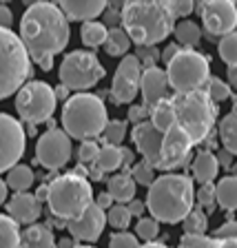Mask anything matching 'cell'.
<instances>
[{
  "instance_id": "ba28073f",
  "label": "cell",
  "mask_w": 237,
  "mask_h": 248,
  "mask_svg": "<svg viewBox=\"0 0 237 248\" xmlns=\"http://www.w3.org/2000/svg\"><path fill=\"white\" fill-rule=\"evenodd\" d=\"M208 73H211V64L206 56H202L195 49H180L177 56L166 64L169 84L175 93L200 91L211 78Z\"/></svg>"
},
{
  "instance_id": "9f6ffc18",
  "label": "cell",
  "mask_w": 237,
  "mask_h": 248,
  "mask_svg": "<svg viewBox=\"0 0 237 248\" xmlns=\"http://www.w3.org/2000/svg\"><path fill=\"white\" fill-rule=\"evenodd\" d=\"M217 162H220V166H231L233 155L228 153V151H222V153H217Z\"/></svg>"
},
{
  "instance_id": "7a4b0ae2",
  "label": "cell",
  "mask_w": 237,
  "mask_h": 248,
  "mask_svg": "<svg viewBox=\"0 0 237 248\" xmlns=\"http://www.w3.org/2000/svg\"><path fill=\"white\" fill-rule=\"evenodd\" d=\"M151 217L164 224H180L195 208V186L184 173H164L155 177L146 193Z\"/></svg>"
},
{
  "instance_id": "f546056e",
  "label": "cell",
  "mask_w": 237,
  "mask_h": 248,
  "mask_svg": "<svg viewBox=\"0 0 237 248\" xmlns=\"http://www.w3.org/2000/svg\"><path fill=\"white\" fill-rule=\"evenodd\" d=\"M173 33H175V38H177V45H182L184 49H193V46L202 40V29H200V25L193 20L177 22Z\"/></svg>"
},
{
  "instance_id": "f35d334b",
  "label": "cell",
  "mask_w": 237,
  "mask_h": 248,
  "mask_svg": "<svg viewBox=\"0 0 237 248\" xmlns=\"http://www.w3.org/2000/svg\"><path fill=\"white\" fill-rule=\"evenodd\" d=\"M131 177H133L135 184H142V186H151L155 182V169L149 164V162H138V164L131 169Z\"/></svg>"
},
{
  "instance_id": "ab89813d",
  "label": "cell",
  "mask_w": 237,
  "mask_h": 248,
  "mask_svg": "<svg viewBox=\"0 0 237 248\" xmlns=\"http://www.w3.org/2000/svg\"><path fill=\"white\" fill-rule=\"evenodd\" d=\"M195 202L200 204L202 211H215L217 206V193L213 184H202L200 191L195 193Z\"/></svg>"
},
{
  "instance_id": "60d3db41",
  "label": "cell",
  "mask_w": 237,
  "mask_h": 248,
  "mask_svg": "<svg viewBox=\"0 0 237 248\" xmlns=\"http://www.w3.org/2000/svg\"><path fill=\"white\" fill-rule=\"evenodd\" d=\"M98 153H100V146L95 140H87V142H82L80 144V149H78V162L80 164H93V162L98 160Z\"/></svg>"
},
{
  "instance_id": "603a6c76",
  "label": "cell",
  "mask_w": 237,
  "mask_h": 248,
  "mask_svg": "<svg viewBox=\"0 0 237 248\" xmlns=\"http://www.w3.org/2000/svg\"><path fill=\"white\" fill-rule=\"evenodd\" d=\"M20 248H58V242L47 224H33L20 235Z\"/></svg>"
},
{
  "instance_id": "83f0119b",
  "label": "cell",
  "mask_w": 237,
  "mask_h": 248,
  "mask_svg": "<svg viewBox=\"0 0 237 248\" xmlns=\"http://www.w3.org/2000/svg\"><path fill=\"white\" fill-rule=\"evenodd\" d=\"M104 49H107L109 56H126L131 49V38L129 33L122 29V27H115V29H109L107 42H104Z\"/></svg>"
},
{
  "instance_id": "6125c7cd",
  "label": "cell",
  "mask_w": 237,
  "mask_h": 248,
  "mask_svg": "<svg viewBox=\"0 0 237 248\" xmlns=\"http://www.w3.org/2000/svg\"><path fill=\"white\" fill-rule=\"evenodd\" d=\"M7 188H9V186H7V182L0 180V206H2V204H5V200H7Z\"/></svg>"
},
{
  "instance_id": "8fae6325",
  "label": "cell",
  "mask_w": 237,
  "mask_h": 248,
  "mask_svg": "<svg viewBox=\"0 0 237 248\" xmlns=\"http://www.w3.org/2000/svg\"><path fill=\"white\" fill-rule=\"evenodd\" d=\"M73 146H71V138L62 129H53V131H45L42 135H38L36 142V162L45 169L53 170L62 169L71 160Z\"/></svg>"
},
{
  "instance_id": "d4e9b609",
  "label": "cell",
  "mask_w": 237,
  "mask_h": 248,
  "mask_svg": "<svg viewBox=\"0 0 237 248\" xmlns=\"http://www.w3.org/2000/svg\"><path fill=\"white\" fill-rule=\"evenodd\" d=\"M149 115H151V124H153L158 131H162V133H166L171 126H175V108H173L171 98L158 102L149 111Z\"/></svg>"
},
{
  "instance_id": "7dc6e473",
  "label": "cell",
  "mask_w": 237,
  "mask_h": 248,
  "mask_svg": "<svg viewBox=\"0 0 237 248\" xmlns=\"http://www.w3.org/2000/svg\"><path fill=\"white\" fill-rule=\"evenodd\" d=\"M146 115H149V108L144 107V104H133V107L129 108V122H133V124H142V122H146Z\"/></svg>"
},
{
  "instance_id": "7402d4cb",
  "label": "cell",
  "mask_w": 237,
  "mask_h": 248,
  "mask_svg": "<svg viewBox=\"0 0 237 248\" xmlns=\"http://www.w3.org/2000/svg\"><path fill=\"white\" fill-rule=\"evenodd\" d=\"M191 170H193V177L200 184H213V180L217 177V170H220L217 155L211 153V151H200L191 164Z\"/></svg>"
},
{
  "instance_id": "d6a6232c",
  "label": "cell",
  "mask_w": 237,
  "mask_h": 248,
  "mask_svg": "<svg viewBox=\"0 0 237 248\" xmlns=\"http://www.w3.org/2000/svg\"><path fill=\"white\" fill-rule=\"evenodd\" d=\"M182 224H184V235H204L208 228V217L200 206H195Z\"/></svg>"
},
{
  "instance_id": "91938a15",
  "label": "cell",
  "mask_w": 237,
  "mask_h": 248,
  "mask_svg": "<svg viewBox=\"0 0 237 248\" xmlns=\"http://www.w3.org/2000/svg\"><path fill=\"white\" fill-rule=\"evenodd\" d=\"M36 197H38V202H47V197H49V184H42L40 188H38V193H36Z\"/></svg>"
},
{
  "instance_id": "d6986e66",
  "label": "cell",
  "mask_w": 237,
  "mask_h": 248,
  "mask_svg": "<svg viewBox=\"0 0 237 248\" xmlns=\"http://www.w3.org/2000/svg\"><path fill=\"white\" fill-rule=\"evenodd\" d=\"M40 211H42V204L38 202L36 195H31L29 191L27 193H14L7 204V215L14 219L16 224H29L33 226L36 219L40 217Z\"/></svg>"
},
{
  "instance_id": "4fadbf2b",
  "label": "cell",
  "mask_w": 237,
  "mask_h": 248,
  "mask_svg": "<svg viewBox=\"0 0 237 248\" xmlns=\"http://www.w3.org/2000/svg\"><path fill=\"white\" fill-rule=\"evenodd\" d=\"M142 64L135 56H124L115 69L113 82H111V98L115 104H129L140 93L142 82Z\"/></svg>"
},
{
  "instance_id": "e575fe53",
  "label": "cell",
  "mask_w": 237,
  "mask_h": 248,
  "mask_svg": "<svg viewBox=\"0 0 237 248\" xmlns=\"http://www.w3.org/2000/svg\"><path fill=\"white\" fill-rule=\"evenodd\" d=\"M107 224L113 226L115 231H126L131 224V213L126 208V204H113L107 211Z\"/></svg>"
},
{
  "instance_id": "4dcf8cb0",
  "label": "cell",
  "mask_w": 237,
  "mask_h": 248,
  "mask_svg": "<svg viewBox=\"0 0 237 248\" xmlns=\"http://www.w3.org/2000/svg\"><path fill=\"white\" fill-rule=\"evenodd\" d=\"M20 228L9 215H0V248H20Z\"/></svg>"
},
{
  "instance_id": "680465c9",
  "label": "cell",
  "mask_w": 237,
  "mask_h": 248,
  "mask_svg": "<svg viewBox=\"0 0 237 248\" xmlns=\"http://www.w3.org/2000/svg\"><path fill=\"white\" fill-rule=\"evenodd\" d=\"M226 76H228V84H231L233 89H237V64H235V67H228Z\"/></svg>"
},
{
  "instance_id": "74e56055",
  "label": "cell",
  "mask_w": 237,
  "mask_h": 248,
  "mask_svg": "<svg viewBox=\"0 0 237 248\" xmlns=\"http://www.w3.org/2000/svg\"><path fill=\"white\" fill-rule=\"evenodd\" d=\"M204 91L211 95L213 102H224V100L231 98V84L224 82V80H220V78H208L206 82V89Z\"/></svg>"
},
{
  "instance_id": "03108f58",
  "label": "cell",
  "mask_w": 237,
  "mask_h": 248,
  "mask_svg": "<svg viewBox=\"0 0 237 248\" xmlns=\"http://www.w3.org/2000/svg\"><path fill=\"white\" fill-rule=\"evenodd\" d=\"M76 248H95V246H89V244H87V246H82V244H78Z\"/></svg>"
},
{
  "instance_id": "484cf974",
  "label": "cell",
  "mask_w": 237,
  "mask_h": 248,
  "mask_svg": "<svg viewBox=\"0 0 237 248\" xmlns=\"http://www.w3.org/2000/svg\"><path fill=\"white\" fill-rule=\"evenodd\" d=\"M33 180H36V175H33V170H31V166L27 164H16L14 169L7 173V186H9L11 191L16 193H27L29 191V186L33 184Z\"/></svg>"
},
{
  "instance_id": "6da1fadb",
  "label": "cell",
  "mask_w": 237,
  "mask_h": 248,
  "mask_svg": "<svg viewBox=\"0 0 237 248\" xmlns=\"http://www.w3.org/2000/svg\"><path fill=\"white\" fill-rule=\"evenodd\" d=\"M69 18L56 2H33L20 18V40L29 56H56L69 45Z\"/></svg>"
},
{
  "instance_id": "277c9868",
  "label": "cell",
  "mask_w": 237,
  "mask_h": 248,
  "mask_svg": "<svg viewBox=\"0 0 237 248\" xmlns=\"http://www.w3.org/2000/svg\"><path fill=\"white\" fill-rule=\"evenodd\" d=\"M109 124L107 107L100 95L76 93L62 107V131L76 140H93L104 133Z\"/></svg>"
},
{
  "instance_id": "d590c367",
  "label": "cell",
  "mask_w": 237,
  "mask_h": 248,
  "mask_svg": "<svg viewBox=\"0 0 237 248\" xmlns=\"http://www.w3.org/2000/svg\"><path fill=\"white\" fill-rule=\"evenodd\" d=\"M217 51H220V58L226 62L228 67H235L237 64V31L224 36L217 45Z\"/></svg>"
},
{
  "instance_id": "f1b7e54d",
  "label": "cell",
  "mask_w": 237,
  "mask_h": 248,
  "mask_svg": "<svg viewBox=\"0 0 237 248\" xmlns=\"http://www.w3.org/2000/svg\"><path fill=\"white\" fill-rule=\"evenodd\" d=\"M80 36H82V42L91 49H98L107 42V36H109V29L104 22H98V20H91V22H82V29H80Z\"/></svg>"
},
{
  "instance_id": "6f0895ef",
  "label": "cell",
  "mask_w": 237,
  "mask_h": 248,
  "mask_svg": "<svg viewBox=\"0 0 237 248\" xmlns=\"http://www.w3.org/2000/svg\"><path fill=\"white\" fill-rule=\"evenodd\" d=\"M53 91H56V100H69V89L64 84H58Z\"/></svg>"
},
{
  "instance_id": "bcb514c9",
  "label": "cell",
  "mask_w": 237,
  "mask_h": 248,
  "mask_svg": "<svg viewBox=\"0 0 237 248\" xmlns=\"http://www.w3.org/2000/svg\"><path fill=\"white\" fill-rule=\"evenodd\" d=\"M215 239H237V222L228 219L215 231Z\"/></svg>"
},
{
  "instance_id": "4316f807",
  "label": "cell",
  "mask_w": 237,
  "mask_h": 248,
  "mask_svg": "<svg viewBox=\"0 0 237 248\" xmlns=\"http://www.w3.org/2000/svg\"><path fill=\"white\" fill-rule=\"evenodd\" d=\"M220 140L224 144V151L237 157V108L224 115L220 122Z\"/></svg>"
},
{
  "instance_id": "5bb4252c",
  "label": "cell",
  "mask_w": 237,
  "mask_h": 248,
  "mask_svg": "<svg viewBox=\"0 0 237 248\" xmlns=\"http://www.w3.org/2000/svg\"><path fill=\"white\" fill-rule=\"evenodd\" d=\"M197 11L202 16L204 29L211 36H228L237 27V5L228 0H217V2H200Z\"/></svg>"
},
{
  "instance_id": "f6af8a7d",
  "label": "cell",
  "mask_w": 237,
  "mask_h": 248,
  "mask_svg": "<svg viewBox=\"0 0 237 248\" xmlns=\"http://www.w3.org/2000/svg\"><path fill=\"white\" fill-rule=\"evenodd\" d=\"M169 9L173 14V18H186L195 11V2H189V0H180V2H169Z\"/></svg>"
},
{
  "instance_id": "f907efd6",
  "label": "cell",
  "mask_w": 237,
  "mask_h": 248,
  "mask_svg": "<svg viewBox=\"0 0 237 248\" xmlns=\"http://www.w3.org/2000/svg\"><path fill=\"white\" fill-rule=\"evenodd\" d=\"M126 208H129L131 217H140V219H142V215H144V211H146V202L133 200V202H129V204H126Z\"/></svg>"
},
{
  "instance_id": "816d5d0a",
  "label": "cell",
  "mask_w": 237,
  "mask_h": 248,
  "mask_svg": "<svg viewBox=\"0 0 237 248\" xmlns=\"http://www.w3.org/2000/svg\"><path fill=\"white\" fill-rule=\"evenodd\" d=\"M31 60L38 62V67L45 69V71H51V69H53V56H47V53H40V56H31Z\"/></svg>"
},
{
  "instance_id": "52a82bcc",
  "label": "cell",
  "mask_w": 237,
  "mask_h": 248,
  "mask_svg": "<svg viewBox=\"0 0 237 248\" xmlns=\"http://www.w3.org/2000/svg\"><path fill=\"white\" fill-rule=\"evenodd\" d=\"M33 76V64L20 36L0 29V100L18 93Z\"/></svg>"
},
{
  "instance_id": "8d00e7d4",
  "label": "cell",
  "mask_w": 237,
  "mask_h": 248,
  "mask_svg": "<svg viewBox=\"0 0 237 248\" xmlns=\"http://www.w3.org/2000/svg\"><path fill=\"white\" fill-rule=\"evenodd\" d=\"M158 232H160V222L153 219V217H142V219H138V224H135V237L146 244L155 242Z\"/></svg>"
},
{
  "instance_id": "be15d7a7",
  "label": "cell",
  "mask_w": 237,
  "mask_h": 248,
  "mask_svg": "<svg viewBox=\"0 0 237 248\" xmlns=\"http://www.w3.org/2000/svg\"><path fill=\"white\" fill-rule=\"evenodd\" d=\"M140 248H169L166 244H160V242H151V244H144V246H140Z\"/></svg>"
},
{
  "instance_id": "ffe728a7",
  "label": "cell",
  "mask_w": 237,
  "mask_h": 248,
  "mask_svg": "<svg viewBox=\"0 0 237 248\" xmlns=\"http://www.w3.org/2000/svg\"><path fill=\"white\" fill-rule=\"evenodd\" d=\"M107 2L102 0H84V2H73V0H67V2H60L62 14L67 16L69 20H84L91 22L93 18H98L100 14L107 11Z\"/></svg>"
},
{
  "instance_id": "e0dca14e",
  "label": "cell",
  "mask_w": 237,
  "mask_h": 248,
  "mask_svg": "<svg viewBox=\"0 0 237 248\" xmlns=\"http://www.w3.org/2000/svg\"><path fill=\"white\" fill-rule=\"evenodd\" d=\"M135 149L140 151V155L144 157V162H149L153 169H160V157H162V142H164V133L158 131L151 124V120L142 124H135L133 133H131Z\"/></svg>"
},
{
  "instance_id": "681fc988",
  "label": "cell",
  "mask_w": 237,
  "mask_h": 248,
  "mask_svg": "<svg viewBox=\"0 0 237 248\" xmlns=\"http://www.w3.org/2000/svg\"><path fill=\"white\" fill-rule=\"evenodd\" d=\"M11 22H14V14L7 5H0V29H11Z\"/></svg>"
},
{
  "instance_id": "db71d44e",
  "label": "cell",
  "mask_w": 237,
  "mask_h": 248,
  "mask_svg": "<svg viewBox=\"0 0 237 248\" xmlns=\"http://www.w3.org/2000/svg\"><path fill=\"white\" fill-rule=\"evenodd\" d=\"M104 177V170L100 169L98 164H95V162H93V164H89V180H95V182H100Z\"/></svg>"
},
{
  "instance_id": "8992f818",
  "label": "cell",
  "mask_w": 237,
  "mask_h": 248,
  "mask_svg": "<svg viewBox=\"0 0 237 248\" xmlns=\"http://www.w3.org/2000/svg\"><path fill=\"white\" fill-rule=\"evenodd\" d=\"M49 211L60 222H71L80 217L93 204V188L87 177L76 173H64L49 184V197H47Z\"/></svg>"
},
{
  "instance_id": "ee69618b",
  "label": "cell",
  "mask_w": 237,
  "mask_h": 248,
  "mask_svg": "<svg viewBox=\"0 0 237 248\" xmlns=\"http://www.w3.org/2000/svg\"><path fill=\"white\" fill-rule=\"evenodd\" d=\"M135 58L140 60V64H144L146 69L151 67H158L155 62L162 58V53L155 49V46H138V51H135Z\"/></svg>"
},
{
  "instance_id": "9c48e42d",
  "label": "cell",
  "mask_w": 237,
  "mask_h": 248,
  "mask_svg": "<svg viewBox=\"0 0 237 248\" xmlns=\"http://www.w3.org/2000/svg\"><path fill=\"white\" fill-rule=\"evenodd\" d=\"M58 76H60V84H64L69 91H87L104 78V67L93 51L76 49L62 58Z\"/></svg>"
},
{
  "instance_id": "94428289",
  "label": "cell",
  "mask_w": 237,
  "mask_h": 248,
  "mask_svg": "<svg viewBox=\"0 0 237 248\" xmlns=\"http://www.w3.org/2000/svg\"><path fill=\"white\" fill-rule=\"evenodd\" d=\"M76 246H78V244L73 242L71 237H62L60 242H58V248H76Z\"/></svg>"
},
{
  "instance_id": "3957f363",
  "label": "cell",
  "mask_w": 237,
  "mask_h": 248,
  "mask_svg": "<svg viewBox=\"0 0 237 248\" xmlns=\"http://www.w3.org/2000/svg\"><path fill=\"white\" fill-rule=\"evenodd\" d=\"M122 29L138 46H155L175 29L169 2H124Z\"/></svg>"
},
{
  "instance_id": "f5cc1de1",
  "label": "cell",
  "mask_w": 237,
  "mask_h": 248,
  "mask_svg": "<svg viewBox=\"0 0 237 248\" xmlns=\"http://www.w3.org/2000/svg\"><path fill=\"white\" fill-rule=\"evenodd\" d=\"M177 51H180V45H177V42H173V45H169V46L164 49V51H162V58H160V60L169 64V62L177 56Z\"/></svg>"
},
{
  "instance_id": "1f68e13d",
  "label": "cell",
  "mask_w": 237,
  "mask_h": 248,
  "mask_svg": "<svg viewBox=\"0 0 237 248\" xmlns=\"http://www.w3.org/2000/svg\"><path fill=\"white\" fill-rule=\"evenodd\" d=\"M95 164H98L104 173H115V170L122 166V151H120V146H100Z\"/></svg>"
},
{
  "instance_id": "9a60e30c",
  "label": "cell",
  "mask_w": 237,
  "mask_h": 248,
  "mask_svg": "<svg viewBox=\"0 0 237 248\" xmlns=\"http://www.w3.org/2000/svg\"><path fill=\"white\" fill-rule=\"evenodd\" d=\"M193 151V142L191 138L180 129V126H171L164 133V142H162V157H160V170H171L180 169L189 162Z\"/></svg>"
},
{
  "instance_id": "cb8c5ba5",
  "label": "cell",
  "mask_w": 237,
  "mask_h": 248,
  "mask_svg": "<svg viewBox=\"0 0 237 248\" xmlns=\"http://www.w3.org/2000/svg\"><path fill=\"white\" fill-rule=\"evenodd\" d=\"M217 206L224 211H237V175H226L215 184Z\"/></svg>"
},
{
  "instance_id": "5b68a950",
  "label": "cell",
  "mask_w": 237,
  "mask_h": 248,
  "mask_svg": "<svg viewBox=\"0 0 237 248\" xmlns=\"http://www.w3.org/2000/svg\"><path fill=\"white\" fill-rule=\"evenodd\" d=\"M171 102L175 108V124L191 138L193 144H200L211 135L217 118V104L204 89L191 93H175Z\"/></svg>"
},
{
  "instance_id": "11a10c76",
  "label": "cell",
  "mask_w": 237,
  "mask_h": 248,
  "mask_svg": "<svg viewBox=\"0 0 237 248\" xmlns=\"http://www.w3.org/2000/svg\"><path fill=\"white\" fill-rule=\"evenodd\" d=\"M120 151H122V166H131L135 162V153L131 149H126V146H120Z\"/></svg>"
},
{
  "instance_id": "836d02e7",
  "label": "cell",
  "mask_w": 237,
  "mask_h": 248,
  "mask_svg": "<svg viewBox=\"0 0 237 248\" xmlns=\"http://www.w3.org/2000/svg\"><path fill=\"white\" fill-rule=\"evenodd\" d=\"M124 138H126V122L124 120H109L107 129L102 133L104 146H118L124 142Z\"/></svg>"
},
{
  "instance_id": "ac0fdd59",
  "label": "cell",
  "mask_w": 237,
  "mask_h": 248,
  "mask_svg": "<svg viewBox=\"0 0 237 248\" xmlns=\"http://www.w3.org/2000/svg\"><path fill=\"white\" fill-rule=\"evenodd\" d=\"M169 76H166L164 69H144L142 71V82H140V93H142V100H144V107L151 111L158 102L169 98Z\"/></svg>"
},
{
  "instance_id": "7c38bea8",
  "label": "cell",
  "mask_w": 237,
  "mask_h": 248,
  "mask_svg": "<svg viewBox=\"0 0 237 248\" xmlns=\"http://www.w3.org/2000/svg\"><path fill=\"white\" fill-rule=\"evenodd\" d=\"M25 155V126L16 118L0 113V173H9Z\"/></svg>"
},
{
  "instance_id": "30bf717a",
  "label": "cell",
  "mask_w": 237,
  "mask_h": 248,
  "mask_svg": "<svg viewBox=\"0 0 237 248\" xmlns=\"http://www.w3.org/2000/svg\"><path fill=\"white\" fill-rule=\"evenodd\" d=\"M56 91L42 80H29L16 93V111L25 124H40L51 120L56 111Z\"/></svg>"
},
{
  "instance_id": "c3c4849f",
  "label": "cell",
  "mask_w": 237,
  "mask_h": 248,
  "mask_svg": "<svg viewBox=\"0 0 237 248\" xmlns=\"http://www.w3.org/2000/svg\"><path fill=\"white\" fill-rule=\"evenodd\" d=\"M93 204H95V206H98V208H102V211L107 213L109 208L113 206V197L109 195V191H104V193H98V197L93 200Z\"/></svg>"
},
{
  "instance_id": "b9f144b4",
  "label": "cell",
  "mask_w": 237,
  "mask_h": 248,
  "mask_svg": "<svg viewBox=\"0 0 237 248\" xmlns=\"http://www.w3.org/2000/svg\"><path fill=\"white\" fill-rule=\"evenodd\" d=\"M217 239L206 235H184L180 239V248H215Z\"/></svg>"
},
{
  "instance_id": "44dd1931",
  "label": "cell",
  "mask_w": 237,
  "mask_h": 248,
  "mask_svg": "<svg viewBox=\"0 0 237 248\" xmlns=\"http://www.w3.org/2000/svg\"><path fill=\"white\" fill-rule=\"evenodd\" d=\"M107 186H109V195L113 197V202H118V204H129V202L135 200V186L138 184L133 182L129 170L113 173L107 180Z\"/></svg>"
},
{
  "instance_id": "e7e4bbea",
  "label": "cell",
  "mask_w": 237,
  "mask_h": 248,
  "mask_svg": "<svg viewBox=\"0 0 237 248\" xmlns=\"http://www.w3.org/2000/svg\"><path fill=\"white\" fill-rule=\"evenodd\" d=\"M27 135L36 138V124H27Z\"/></svg>"
},
{
  "instance_id": "7bdbcfd3",
  "label": "cell",
  "mask_w": 237,
  "mask_h": 248,
  "mask_svg": "<svg viewBox=\"0 0 237 248\" xmlns=\"http://www.w3.org/2000/svg\"><path fill=\"white\" fill-rule=\"evenodd\" d=\"M109 248H140V239L133 232H113L109 239Z\"/></svg>"
},
{
  "instance_id": "2e32d148",
  "label": "cell",
  "mask_w": 237,
  "mask_h": 248,
  "mask_svg": "<svg viewBox=\"0 0 237 248\" xmlns=\"http://www.w3.org/2000/svg\"><path fill=\"white\" fill-rule=\"evenodd\" d=\"M104 226H107V213H104L102 208H98L95 204H91L80 217L67 222V231L71 232L73 242H78V244L80 242H84V244L98 242Z\"/></svg>"
}]
</instances>
